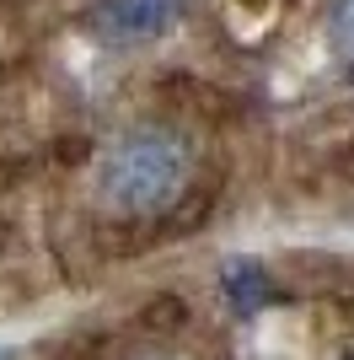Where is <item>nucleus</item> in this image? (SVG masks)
I'll use <instances>...</instances> for the list:
<instances>
[{"label": "nucleus", "instance_id": "20e7f679", "mask_svg": "<svg viewBox=\"0 0 354 360\" xmlns=\"http://www.w3.org/2000/svg\"><path fill=\"white\" fill-rule=\"evenodd\" d=\"M333 49H339V65H354V0H333Z\"/></svg>", "mask_w": 354, "mask_h": 360}, {"label": "nucleus", "instance_id": "7ed1b4c3", "mask_svg": "<svg viewBox=\"0 0 354 360\" xmlns=\"http://www.w3.org/2000/svg\"><path fill=\"white\" fill-rule=\"evenodd\" d=\"M221 285H225V301H231L242 317L252 312H263L268 301H274V280L263 274V264H252V258H242V264H231V269L221 274Z\"/></svg>", "mask_w": 354, "mask_h": 360}, {"label": "nucleus", "instance_id": "f03ea898", "mask_svg": "<svg viewBox=\"0 0 354 360\" xmlns=\"http://www.w3.org/2000/svg\"><path fill=\"white\" fill-rule=\"evenodd\" d=\"M177 16V0H97L91 11V32L107 44H145L162 38Z\"/></svg>", "mask_w": 354, "mask_h": 360}, {"label": "nucleus", "instance_id": "39448f33", "mask_svg": "<svg viewBox=\"0 0 354 360\" xmlns=\"http://www.w3.org/2000/svg\"><path fill=\"white\" fill-rule=\"evenodd\" d=\"M140 360H183V355H162V349H156V355H140Z\"/></svg>", "mask_w": 354, "mask_h": 360}, {"label": "nucleus", "instance_id": "f257e3e1", "mask_svg": "<svg viewBox=\"0 0 354 360\" xmlns=\"http://www.w3.org/2000/svg\"><path fill=\"white\" fill-rule=\"evenodd\" d=\"M188 183H193V146L177 129L145 124V129H129L103 156L97 194H103L107 210L129 215V221H145V215L172 210L177 199L188 194Z\"/></svg>", "mask_w": 354, "mask_h": 360}]
</instances>
